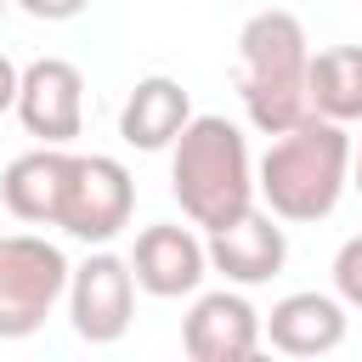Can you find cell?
Here are the masks:
<instances>
[{"label": "cell", "mask_w": 362, "mask_h": 362, "mask_svg": "<svg viewBox=\"0 0 362 362\" xmlns=\"http://www.w3.org/2000/svg\"><path fill=\"white\" fill-rule=\"evenodd\" d=\"M136 215V181L119 158L107 153H74V175H68V198H62V232L102 249L113 243Z\"/></svg>", "instance_id": "cell-5"}, {"label": "cell", "mask_w": 362, "mask_h": 362, "mask_svg": "<svg viewBox=\"0 0 362 362\" xmlns=\"http://www.w3.org/2000/svg\"><path fill=\"white\" fill-rule=\"evenodd\" d=\"M136 317V272L130 255H113L107 243L90 249L68 277V322L85 345H113L130 334Z\"/></svg>", "instance_id": "cell-6"}, {"label": "cell", "mask_w": 362, "mask_h": 362, "mask_svg": "<svg viewBox=\"0 0 362 362\" xmlns=\"http://www.w3.org/2000/svg\"><path fill=\"white\" fill-rule=\"evenodd\" d=\"M68 175H74V153L68 147H28L0 170V204L23 221V226H57L62 221V198H68Z\"/></svg>", "instance_id": "cell-12"}, {"label": "cell", "mask_w": 362, "mask_h": 362, "mask_svg": "<svg viewBox=\"0 0 362 362\" xmlns=\"http://www.w3.org/2000/svg\"><path fill=\"white\" fill-rule=\"evenodd\" d=\"M351 136L345 124L322 119V113H305L294 130L272 136V147L260 153L255 164V192L260 204L288 221V226H311V221H328L351 187Z\"/></svg>", "instance_id": "cell-1"}, {"label": "cell", "mask_w": 362, "mask_h": 362, "mask_svg": "<svg viewBox=\"0 0 362 362\" xmlns=\"http://www.w3.org/2000/svg\"><path fill=\"white\" fill-rule=\"evenodd\" d=\"M0 17H6V0H0Z\"/></svg>", "instance_id": "cell-19"}, {"label": "cell", "mask_w": 362, "mask_h": 362, "mask_svg": "<svg viewBox=\"0 0 362 362\" xmlns=\"http://www.w3.org/2000/svg\"><path fill=\"white\" fill-rule=\"evenodd\" d=\"M187 119H192V102H187V90H181V79L147 74V79L130 85V96H124V107H119V136H124V147H136V153H164V147L187 130Z\"/></svg>", "instance_id": "cell-13"}, {"label": "cell", "mask_w": 362, "mask_h": 362, "mask_svg": "<svg viewBox=\"0 0 362 362\" xmlns=\"http://www.w3.org/2000/svg\"><path fill=\"white\" fill-rule=\"evenodd\" d=\"M17 85H23V68L0 51V113H11V107H17Z\"/></svg>", "instance_id": "cell-17"}, {"label": "cell", "mask_w": 362, "mask_h": 362, "mask_svg": "<svg viewBox=\"0 0 362 362\" xmlns=\"http://www.w3.org/2000/svg\"><path fill=\"white\" fill-rule=\"evenodd\" d=\"M204 243H209V272H221L238 288H260L288 266V232L266 204H255L238 221L215 226Z\"/></svg>", "instance_id": "cell-10"}, {"label": "cell", "mask_w": 362, "mask_h": 362, "mask_svg": "<svg viewBox=\"0 0 362 362\" xmlns=\"http://www.w3.org/2000/svg\"><path fill=\"white\" fill-rule=\"evenodd\" d=\"M351 187L362 192V147H356V158H351Z\"/></svg>", "instance_id": "cell-18"}, {"label": "cell", "mask_w": 362, "mask_h": 362, "mask_svg": "<svg viewBox=\"0 0 362 362\" xmlns=\"http://www.w3.org/2000/svg\"><path fill=\"white\" fill-rule=\"evenodd\" d=\"M334 294H339L345 305H356V311H362V232H356V238H345V243H339V255H334Z\"/></svg>", "instance_id": "cell-15"}, {"label": "cell", "mask_w": 362, "mask_h": 362, "mask_svg": "<svg viewBox=\"0 0 362 362\" xmlns=\"http://www.w3.org/2000/svg\"><path fill=\"white\" fill-rule=\"evenodd\" d=\"M34 23H68V17H79L90 0H17Z\"/></svg>", "instance_id": "cell-16"}, {"label": "cell", "mask_w": 362, "mask_h": 362, "mask_svg": "<svg viewBox=\"0 0 362 362\" xmlns=\"http://www.w3.org/2000/svg\"><path fill=\"white\" fill-rule=\"evenodd\" d=\"M260 322H266V345L283 351V356H328V351L345 345V328H351L345 300L339 294H322V288L283 294Z\"/></svg>", "instance_id": "cell-11"}, {"label": "cell", "mask_w": 362, "mask_h": 362, "mask_svg": "<svg viewBox=\"0 0 362 362\" xmlns=\"http://www.w3.org/2000/svg\"><path fill=\"white\" fill-rule=\"evenodd\" d=\"M23 130L45 147H68L79 130H85V74L68 62V57H34L23 68V85H17V107Z\"/></svg>", "instance_id": "cell-8"}, {"label": "cell", "mask_w": 362, "mask_h": 362, "mask_svg": "<svg viewBox=\"0 0 362 362\" xmlns=\"http://www.w3.org/2000/svg\"><path fill=\"white\" fill-rule=\"evenodd\" d=\"M170 192H175L181 215L204 232L255 209L260 192H255L249 136L226 113H192L187 130L170 141Z\"/></svg>", "instance_id": "cell-2"}, {"label": "cell", "mask_w": 362, "mask_h": 362, "mask_svg": "<svg viewBox=\"0 0 362 362\" xmlns=\"http://www.w3.org/2000/svg\"><path fill=\"white\" fill-rule=\"evenodd\" d=\"M130 272H136V288H141V294H153V300L198 294V288H204V277H209V243H204L192 226L153 221V226H141V232H136Z\"/></svg>", "instance_id": "cell-9"}, {"label": "cell", "mask_w": 362, "mask_h": 362, "mask_svg": "<svg viewBox=\"0 0 362 362\" xmlns=\"http://www.w3.org/2000/svg\"><path fill=\"white\" fill-rule=\"evenodd\" d=\"M305 68H311V40H305V23L294 11L266 6L238 28L232 79H238L243 113H249V124L260 136H283L311 113Z\"/></svg>", "instance_id": "cell-3"}, {"label": "cell", "mask_w": 362, "mask_h": 362, "mask_svg": "<svg viewBox=\"0 0 362 362\" xmlns=\"http://www.w3.org/2000/svg\"><path fill=\"white\" fill-rule=\"evenodd\" d=\"M260 345H266V322L238 283L192 294L181 317V351L192 362H249Z\"/></svg>", "instance_id": "cell-7"}, {"label": "cell", "mask_w": 362, "mask_h": 362, "mask_svg": "<svg viewBox=\"0 0 362 362\" xmlns=\"http://www.w3.org/2000/svg\"><path fill=\"white\" fill-rule=\"evenodd\" d=\"M68 255L40 232H0V339H28L45 328L57 300H68Z\"/></svg>", "instance_id": "cell-4"}, {"label": "cell", "mask_w": 362, "mask_h": 362, "mask_svg": "<svg viewBox=\"0 0 362 362\" xmlns=\"http://www.w3.org/2000/svg\"><path fill=\"white\" fill-rule=\"evenodd\" d=\"M305 96H311V113H322L334 124H356L362 119V45L311 51Z\"/></svg>", "instance_id": "cell-14"}]
</instances>
